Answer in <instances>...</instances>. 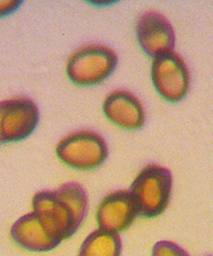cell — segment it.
I'll return each instance as SVG.
<instances>
[{"label": "cell", "mask_w": 213, "mask_h": 256, "mask_svg": "<svg viewBox=\"0 0 213 256\" xmlns=\"http://www.w3.org/2000/svg\"><path fill=\"white\" fill-rule=\"evenodd\" d=\"M151 256H190L187 250H183L171 240H160L153 245Z\"/></svg>", "instance_id": "obj_12"}, {"label": "cell", "mask_w": 213, "mask_h": 256, "mask_svg": "<svg viewBox=\"0 0 213 256\" xmlns=\"http://www.w3.org/2000/svg\"><path fill=\"white\" fill-rule=\"evenodd\" d=\"M151 82L156 92L169 102L185 100L190 90V72L179 54L171 52L153 59Z\"/></svg>", "instance_id": "obj_5"}, {"label": "cell", "mask_w": 213, "mask_h": 256, "mask_svg": "<svg viewBox=\"0 0 213 256\" xmlns=\"http://www.w3.org/2000/svg\"><path fill=\"white\" fill-rule=\"evenodd\" d=\"M173 187L171 172L165 166L149 164L142 167L129 188L139 216L156 218L170 204Z\"/></svg>", "instance_id": "obj_1"}, {"label": "cell", "mask_w": 213, "mask_h": 256, "mask_svg": "<svg viewBox=\"0 0 213 256\" xmlns=\"http://www.w3.org/2000/svg\"><path fill=\"white\" fill-rule=\"evenodd\" d=\"M122 240L120 234H113L98 228L83 240L78 256H121Z\"/></svg>", "instance_id": "obj_11"}, {"label": "cell", "mask_w": 213, "mask_h": 256, "mask_svg": "<svg viewBox=\"0 0 213 256\" xmlns=\"http://www.w3.org/2000/svg\"><path fill=\"white\" fill-rule=\"evenodd\" d=\"M10 236L21 248L36 253L50 252L61 244L47 232L33 212L22 215L14 222L10 228Z\"/></svg>", "instance_id": "obj_10"}, {"label": "cell", "mask_w": 213, "mask_h": 256, "mask_svg": "<svg viewBox=\"0 0 213 256\" xmlns=\"http://www.w3.org/2000/svg\"><path fill=\"white\" fill-rule=\"evenodd\" d=\"M136 208L129 190H115L106 195L97 208L98 228L113 234L127 230L138 218Z\"/></svg>", "instance_id": "obj_8"}, {"label": "cell", "mask_w": 213, "mask_h": 256, "mask_svg": "<svg viewBox=\"0 0 213 256\" xmlns=\"http://www.w3.org/2000/svg\"><path fill=\"white\" fill-rule=\"evenodd\" d=\"M32 212L47 232L61 243L71 238L82 224L57 190H40L34 194Z\"/></svg>", "instance_id": "obj_4"}, {"label": "cell", "mask_w": 213, "mask_h": 256, "mask_svg": "<svg viewBox=\"0 0 213 256\" xmlns=\"http://www.w3.org/2000/svg\"><path fill=\"white\" fill-rule=\"evenodd\" d=\"M23 4L21 0H0V18L7 17L17 12Z\"/></svg>", "instance_id": "obj_13"}, {"label": "cell", "mask_w": 213, "mask_h": 256, "mask_svg": "<svg viewBox=\"0 0 213 256\" xmlns=\"http://www.w3.org/2000/svg\"><path fill=\"white\" fill-rule=\"evenodd\" d=\"M40 112L36 102L27 97H14L0 102V145L27 140L38 127Z\"/></svg>", "instance_id": "obj_6"}, {"label": "cell", "mask_w": 213, "mask_h": 256, "mask_svg": "<svg viewBox=\"0 0 213 256\" xmlns=\"http://www.w3.org/2000/svg\"><path fill=\"white\" fill-rule=\"evenodd\" d=\"M136 36L142 52L153 59L175 52V29L160 12L142 14L136 24Z\"/></svg>", "instance_id": "obj_7"}, {"label": "cell", "mask_w": 213, "mask_h": 256, "mask_svg": "<svg viewBox=\"0 0 213 256\" xmlns=\"http://www.w3.org/2000/svg\"><path fill=\"white\" fill-rule=\"evenodd\" d=\"M102 110L107 120L121 130H139L146 124L145 107L136 95L128 90H117L109 94Z\"/></svg>", "instance_id": "obj_9"}, {"label": "cell", "mask_w": 213, "mask_h": 256, "mask_svg": "<svg viewBox=\"0 0 213 256\" xmlns=\"http://www.w3.org/2000/svg\"><path fill=\"white\" fill-rule=\"evenodd\" d=\"M56 155L70 168L93 170L106 163L109 148L106 140L92 130H78L64 136L56 146Z\"/></svg>", "instance_id": "obj_3"}, {"label": "cell", "mask_w": 213, "mask_h": 256, "mask_svg": "<svg viewBox=\"0 0 213 256\" xmlns=\"http://www.w3.org/2000/svg\"><path fill=\"white\" fill-rule=\"evenodd\" d=\"M119 58L112 48L91 44L73 52L67 60V76L75 85L91 87L99 85L117 70Z\"/></svg>", "instance_id": "obj_2"}]
</instances>
